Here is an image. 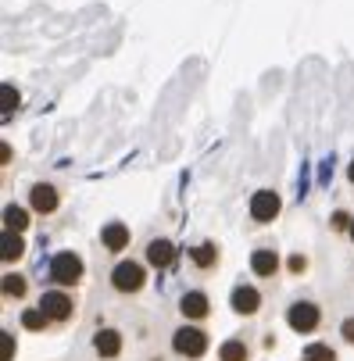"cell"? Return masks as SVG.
<instances>
[{
  "mask_svg": "<svg viewBox=\"0 0 354 361\" xmlns=\"http://www.w3.org/2000/svg\"><path fill=\"white\" fill-rule=\"evenodd\" d=\"M100 240H104V247L108 250H126L129 247V226H122V222H108L104 229H100Z\"/></svg>",
  "mask_w": 354,
  "mask_h": 361,
  "instance_id": "30bf717a",
  "label": "cell"
},
{
  "mask_svg": "<svg viewBox=\"0 0 354 361\" xmlns=\"http://www.w3.org/2000/svg\"><path fill=\"white\" fill-rule=\"evenodd\" d=\"M179 307H183L186 319H205V315H208V297L200 293V290H190V293L179 300Z\"/></svg>",
  "mask_w": 354,
  "mask_h": 361,
  "instance_id": "4fadbf2b",
  "label": "cell"
},
{
  "mask_svg": "<svg viewBox=\"0 0 354 361\" xmlns=\"http://www.w3.org/2000/svg\"><path fill=\"white\" fill-rule=\"evenodd\" d=\"M250 269H255L258 276H265V279H272V276L279 272V254H276L272 247L255 250V254H250Z\"/></svg>",
  "mask_w": 354,
  "mask_h": 361,
  "instance_id": "ba28073f",
  "label": "cell"
},
{
  "mask_svg": "<svg viewBox=\"0 0 354 361\" xmlns=\"http://www.w3.org/2000/svg\"><path fill=\"white\" fill-rule=\"evenodd\" d=\"M290 269H293V272H300V269H305V257L293 254V257H290Z\"/></svg>",
  "mask_w": 354,
  "mask_h": 361,
  "instance_id": "cb8c5ba5",
  "label": "cell"
},
{
  "mask_svg": "<svg viewBox=\"0 0 354 361\" xmlns=\"http://www.w3.org/2000/svg\"><path fill=\"white\" fill-rule=\"evenodd\" d=\"M286 322H290L293 333H312L319 326V307L308 304V300H300V304H293L290 312H286Z\"/></svg>",
  "mask_w": 354,
  "mask_h": 361,
  "instance_id": "8992f818",
  "label": "cell"
},
{
  "mask_svg": "<svg viewBox=\"0 0 354 361\" xmlns=\"http://www.w3.org/2000/svg\"><path fill=\"white\" fill-rule=\"evenodd\" d=\"M22 293H25V279L15 276V272L4 276V297H22Z\"/></svg>",
  "mask_w": 354,
  "mask_h": 361,
  "instance_id": "ffe728a7",
  "label": "cell"
},
{
  "mask_svg": "<svg viewBox=\"0 0 354 361\" xmlns=\"http://www.w3.org/2000/svg\"><path fill=\"white\" fill-rule=\"evenodd\" d=\"M333 226H336V229H343V226H347V215H343V212H336V215H333Z\"/></svg>",
  "mask_w": 354,
  "mask_h": 361,
  "instance_id": "d4e9b609",
  "label": "cell"
},
{
  "mask_svg": "<svg viewBox=\"0 0 354 361\" xmlns=\"http://www.w3.org/2000/svg\"><path fill=\"white\" fill-rule=\"evenodd\" d=\"M172 257H176V247H172L169 240H150V247H147V262L154 265V269L172 265Z\"/></svg>",
  "mask_w": 354,
  "mask_h": 361,
  "instance_id": "8fae6325",
  "label": "cell"
},
{
  "mask_svg": "<svg viewBox=\"0 0 354 361\" xmlns=\"http://www.w3.org/2000/svg\"><path fill=\"white\" fill-rule=\"evenodd\" d=\"M300 361H336V354H333V347H329V343H312Z\"/></svg>",
  "mask_w": 354,
  "mask_h": 361,
  "instance_id": "ac0fdd59",
  "label": "cell"
},
{
  "mask_svg": "<svg viewBox=\"0 0 354 361\" xmlns=\"http://www.w3.org/2000/svg\"><path fill=\"white\" fill-rule=\"evenodd\" d=\"M233 307H236L240 315H255L258 307H262V293L255 286H236L233 290Z\"/></svg>",
  "mask_w": 354,
  "mask_h": 361,
  "instance_id": "9c48e42d",
  "label": "cell"
},
{
  "mask_svg": "<svg viewBox=\"0 0 354 361\" xmlns=\"http://www.w3.org/2000/svg\"><path fill=\"white\" fill-rule=\"evenodd\" d=\"M11 357H15V336L0 333V361H11Z\"/></svg>",
  "mask_w": 354,
  "mask_h": 361,
  "instance_id": "44dd1931",
  "label": "cell"
},
{
  "mask_svg": "<svg viewBox=\"0 0 354 361\" xmlns=\"http://www.w3.org/2000/svg\"><path fill=\"white\" fill-rule=\"evenodd\" d=\"M343 340H347V343H354V319H347V322H343Z\"/></svg>",
  "mask_w": 354,
  "mask_h": 361,
  "instance_id": "603a6c76",
  "label": "cell"
},
{
  "mask_svg": "<svg viewBox=\"0 0 354 361\" xmlns=\"http://www.w3.org/2000/svg\"><path fill=\"white\" fill-rule=\"evenodd\" d=\"M143 283H147V276H143V265H136V262H122V265L111 272V286H115L118 293H136Z\"/></svg>",
  "mask_w": 354,
  "mask_h": 361,
  "instance_id": "3957f363",
  "label": "cell"
},
{
  "mask_svg": "<svg viewBox=\"0 0 354 361\" xmlns=\"http://www.w3.org/2000/svg\"><path fill=\"white\" fill-rule=\"evenodd\" d=\"M50 276H54V283H61V286H75L83 279V257L72 254V250H61L54 257V265H50Z\"/></svg>",
  "mask_w": 354,
  "mask_h": 361,
  "instance_id": "6da1fadb",
  "label": "cell"
},
{
  "mask_svg": "<svg viewBox=\"0 0 354 361\" xmlns=\"http://www.w3.org/2000/svg\"><path fill=\"white\" fill-rule=\"evenodd\" d=\"M22 326L25 329H43L47 326V312L43 307H29V312H22Z\"/></svg>",
  "mask_w": 354,
  "mask_h": 361,
  "instance_id": "d6986e66",
  "label": "cell"
},
{
  "mask_svg": "<svg viewBox=\"0 0 354 361\" xmlns=\"http://www.w3.org/2000/svg\"><path fill=\"white\" fill-rule=\"evenodd\" d=\"M215 262H219V247H215V243H197V247H193V265L212 269Z\"/></svg>",
  "mask_w": 354,
  "mask_h": 361,
  "instance_id": "2e32d148",
  "label": "cell"
},
{
  "mask_svg": "<svg viewBox=\"0 0 354 361\" xmlns=\"http://www.w3.org/2000/svg\"><path fill=\"white\" fill-rule=\"evenodd\" d=\"M219 361H247V347L240 340H226L219 347Z\"/></svg>",
  "mask_w": 354,
  "mask_h": 361,
  "instance_id": "e0dca14e",
  "label": "cell"
},
{
  "mask_svg": "<svg viewBox=\"0 0 354 361\" xmlns=\"http://www.w3.org/2000/svg\"><path fill=\"white\" fill-rule=\"evenodd\" d=\"M4 93V111H11V108H18V90H11V86H4L0 90Z\"/></svg>",
  "mask_w": 354,
  "mask_h": 361,
  "instance_id": "7402d4cb",
  "label": "cell"
},
{
  "mask_svg": "<svg viewBox=\"0 0 354 361\" xmlns=\"http://www.w3.org/2000/svg\"><path fill=\"white\" fill-rule=\"evenodd\" d=\"M347 176H350V183H354V161H350V169H347Z\"/></svg>",
  "mask_w": 354,
  "mask_h": 361,
  "instance_id": "484cf974",
  "label": "cell"
},
{
  "mask_svg": "<svg viewBox=\"0 0 354 361\" xmlns=\"http://www.w3.org/2000/svg\"><path fill=\"white\" fill-rule=\"evenodd\" d=\"M25 226H29V212H25V208H18V204H8V208H4V229L22 233Z\"/></svg>",
  "mask_w": 354,
  "mask_h": 361,
  "instance_id": "9a60e30c",
  "label": "cell"
},
{
  "mask_svg": "<svg viewBox=\"0 0 354 361\" xmlns=\"http://www.w3.org/2000/svg\"><path fill=\"white\" fill-rule=\"evenodd\" d=\"M172 347H176V354H183V357H200L208 350V336L200 333L197 326H183L176 336H172Z\"/></svg>",
  "mask_w": 354,
  "mask_h": 361,
  "instance_id": "7a4b0ae2",
  "label": "cell"
},
{
  "mask_svg": "<svg viewBox=\"0 0 354 361\" xmlns=\"http://www.w3.org/2000/svg\"><path fill=\"white\" fill-rule=\"evenodd\" d=\"M279 193L276 190H258L255 197H250V219L255 222H272L279 215Z\"/></svg>",
  "mask_w": 354,
  "mask_h": 361,
  "instance_id": "277c9868",
  "label": "cell"
},
{
  "mask_svg": "<svg viewBox=\"0 0 354 361\" xmlns=\"http://www.w3.org/2000/svg\"><path fill=\"white\" fill-rule=\"evenodd\" d=\"M22 254H25V243H22V236H18L15 229H4V262L11 265V262H18Z\"/></svg>",
  "mask_w": 354,
  "mask_h": 361,
  "instance_id": "5bb4252c",
  "label": "cell"
},
{
  "mask_svg": "<svg viewBox=\"0 0 354 361\" xmlns=\"http://www.w3.org/2000/svg\"><path fill=\"white\" fill-rule=\"evenodd\" d=\"M39 307L47 312V319H54V322H65V319H72V312H75L72 297H68V293H61V290H50V293H43Z\"/></svg>",
  "mask_w": 354,
  "mask_h": 361,
  "instance_id": "5b68a950",
  "label": "cell"
},
{
  "mask_svg": "<svg viewBox=\"0 0 354 361\" xmlns=\"http://www.w3.org/2000/svg\"><path fill=\"white\" fill-rule=\"evenodd\" d=\"M93 347H97L100 357H118V350H122V336H118V329H100L97 340H93Z\"/></svg>",
  "mask_w": 354,
  "mask_h": 361,
  "instance_id": "7c38bea8",
  "label": "cell"
},
{
  "mask_svg": "<svg viewBox=\"0 0 354 361\" xmlns=\"http://www.w3.org/2000/svg\"><path fill=\"white\" fill-rule=\"evenodd\" d=\"M29 200H32V212L50 215V212L58 208V190L50 186V183H36V186H32V193H29Z\"/></svg>",
  "mask_w": 354,
  "mask_h": 361,
  "instance_id": "52a82bcc",
  "label": "cell"
},
{
  "mask_svg": "<svg viewBox=\"0 0 354 361\" xmlns=\"http://www.w3.org/2000/svg\"><path fill=\"white\" fill-rule=\"evenodd\" d=\"M350 240H354V222H350Z\"/></svg>",
  "mask_w": 354,
  "mask_h": 361,
  "instance_id": "4316f807",
  "label": "cell"
}]
</instances>
